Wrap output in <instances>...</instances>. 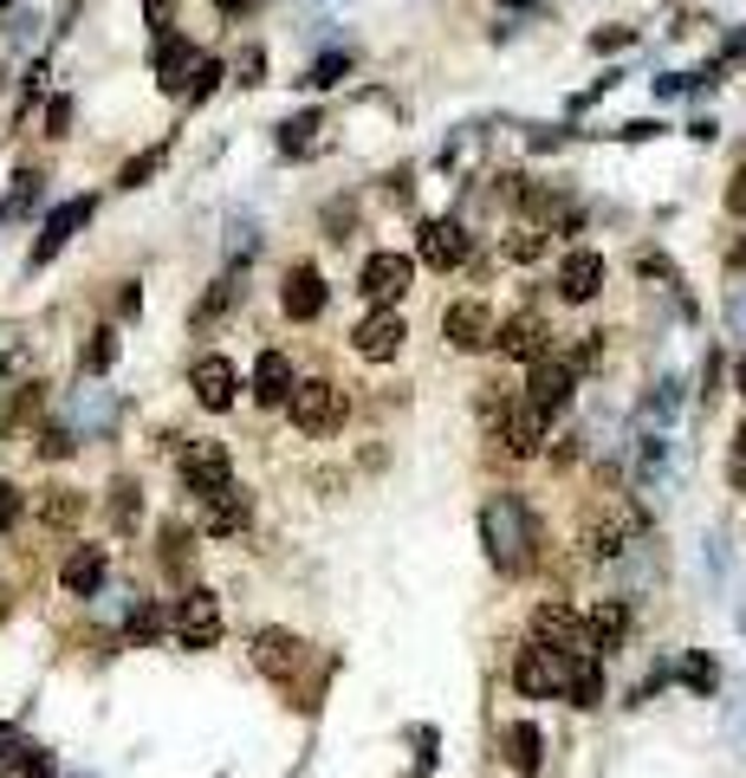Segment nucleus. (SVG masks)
Wrapping results in <instances>:
<instances>
[{
  "label": "nucleus",
  "mask_w": 746,
  "mask_h": 778,
  "mask_svg": "<svg viewBox=\"0 0 746 778\" xmlns=\"http://www.w3.org/2000/svg\"><path fill=\"white\" fill-rule=\"evenodd\" d=\"M117 364V332L105 325V332H91V344H85V371L91 376H105Z\"/></svg>",
  "instance_id": "2f4dec72"
},
{
  "label": "nucleus",
  "mask_w": 746,
  "mask_h": 778,
  "mask_svg": "<svg viewBox=\"0 0 746 778\" xmlns=\"http://www.w3.org/2000/svg\"><path fill=\"white\" fill-rule=\"evenodd\" d=\"M163 163H169V144L144 149V156H130V163H124V176H117V188H144L149 176H156V169H163Z\"/></svg>",
  "instance_id": "bb28decb"
},
{
  "label": "nucleus",
  "mask_w": 746,
  "mask_h": 778,
  "mask_svg": "<svg viewBox=\"0 0 746 778\" xmlns=\"http://www.w3.org/2000/svg\"><path fill=\"white\" fill-rule=\"evenodd\" d=\"M13 752H20V733H0V766H13Z\"/></svg>",
  "instance_id": "3c124183"
},
{
  "label": "nucleus",
  "mask_w": 746,
  "mask_h": 778,
  "mask_svg": "<svg viewBox=\"0 0 746 778\" xmlns=\"http://www.w3.org/2000/svg\"><path fill=\"white\" fill-rule=\"evenodd\" d=\"M656 130H662V124H649V117H642V124H624V137H630V144H649Z\"/></svg>",
  "instance_id": "8fccbe9b"
},
{
  "label": "nucleus",
  "mask_w": 746,
  "mask_h": 778,
  "mask_svg": "<svg viewBox=\"0 0 746 778\" xmlns=\"http://www.w3.org/2000/svg\"><path fill=\"white\" fill-rule=\"evenodd\" d=\"M318 130H325V117H318V111L286 117V124H279V149H286V156H298V149H312V137H318Z\"/></svg>",
  "instance_id": "a878e982"
},
{
  "label": "nucleus",
  "mask_w": 746,
  "mask_h": 778,
  "mask_svg": "<svg viewBox=\"0 0 746 778\" xmlns=\"http://www.w3.org/2000/svg\"><path fill=\"white\" fill-rule=\"evenodd\" d=\"M481 532H487V552H493V564H500V571H520L526 558H532V545H539V532H532V513H526L520 493H500V500H487Z\"/></svg>",
  "instance_id": "f257e3e1"
},
{
  "label": "nucleus",
  "mask_w": 746,
  "mask_h": 778,
  "mask_svg": "<svg viewBox=\"0 0 746 778\" xmlns=\"http://www.w3.org/2000/svg\"><path fill=\"white\" fill-rule=\"evenodd\" d=\"M13 766H20L27 778H52V772H59V766H52V752H46V746H27V740H20V752H13Z\"/></svg>",
  "instance_id": "f704fd0d"
},
{
  "label": "nucleus",
  "mask_w": 746,
  "mask_h": 778,
  "mask_svg": "<svg viewBox=\"0 0 746 778\" xmlns=\"http://www.w3.org/2000/svg\"><path fill=\"white\" fill-rule=\"evenodd\" d=\"M624 630H630V610H624V603H597L591 610V649L597 656H610V649H617V642H624Z\"/></svg>",
  "instance_id": "b1692460"
},
{
  "label": "nucleus",
  "mask_w": 746,
  "mask_h": 778,
  "mask_svg": "<svg viewBox=\"0 0 746 778\" xmlns=\"http://www.w3.org/2000/svg\"><path fill=\"white\" fill-rule=\"evenodd\" d=\"M675 408H681V383H675V376H662V383L642 396V415H649V422H675Z\"/></svg>",
  "instance_id": "cd10ccee"
},
{
  "label": "nucleus",
  "mask_w": 746,
  "mask_h": 778,
  "mask_svg": "<svg viewBox=\"0 0 746 778\" xmlns=\"http://www.w3.org/2000/svg\"><path fill=\"white\" fill-rule=\"evenodd\" d=\"M415 279V259L410 254H371L364 259V273H357V286L371 298H403Z\"/></svg>",
  "instance_id": "f8f14e48"
},
{
  "label": "nucleus",
  "mask_w": 746,
  "mask_h": 778,
  "mask_svg": "<svg viewBox=\"0 0 746 778\" xmlns=\"http://www.w3.org/2000/svg\"><path fill=\"white\" fill-rule=\"evenodd\" d=\"M681 681H688L695 695H714V688H720V668H714L708 656H688V662H681Z\"/></svg>",
  "instance_id": "72a5a7b5"
},
{
  "label": "nucleus",
  "mask_w": 746,
  "mask_h": 778,
  "mask_svg": "<svg viewBox=\"0 0 746 778\" xmlns=\"http://www.w3.org/2000/svg\"><path fill=\"white\" fill-rule=\"evenodd\" d=\"M241 525H247V493L222 486V493L208 500V532H215V539H227V532H241Z\"/></svg>",
  "instance_id": "393cba45"
},
{
  "label": "nucleus",
  "mask_w": 746,
  "mask_h": 778,
  "mask_svg": "<svg viewBox=\"0 0 746 778\" xmlns=\"http://www.w3.org/2000/svg\"><path fill=\"white\" fill-rule=\"evenodd\" d=\"M403 337H410L403 312H396V305H383V312H371V318L357 325V337H351V344H357V357H364V364H390V357L403 351Z\"/></svg>",
  "instance_id": "0eeeda50"
},
{
  "label": "nucleus",
  "mask_w": 746,
  "mask_h": 778,
  "mask_svg": "<svg viewBox=\"0 0 746 778\" xmlns=\"http://www.w3.org/2000/svg\"><path fill=\"white\" fill-rule=\"evenodd\" d=\"M66 429H78V435H111L117 429V396L111 390H78L72 408H66Z\"/></svg>",
  "instance_id": "f3484780"
},
{
  "label": "nucleus",
  "mask_w": 746,
  "mask_h": 778,
  "mask_svg": "<svg viewBox=\"0 0 746 778\" xmlns=\"http://www.w3.org/2000/svg\"><path fill=\"white\" fill-rule=\"evenodd\" d=\"M234 298H241V279H215V293H208L202 305H195V325H215V318H222V312L234 305Z\"/></svg>",
  "instance_id": "7c9ffc66"
},
{
  "label": "nucleus",
  "mask_w": 746,
  "mask_h": 778,
  "mask_svg": "<svg viewBox=\"0 0 746 778\" xmlns=\"http://www.w3.org/2000/svg\"><path fill=\"white\" fill-rule=\"evenodd\" d=\"M78 506H85V500H78V493H52V500H46V506H39V513L52 519V525H72V519H78Z\"/></svg>",
  "instance_id": "4c0bfd02"
},
{
  "label": "nucleus",
  "mask_w": 746,
  "mask_h": 778,
  "mask_svg": "<svg viewBox=\"0 0 746 778\" xmlns=\"http://www.w3.org/2000/svg\"><path fill=\"white\" fill-rule=\"evenodd\" d=\"M72 130V98H52L46 105V137H66Z\"/></svg>",
  "instance_id": "a19ab883"
},
{
  "label": "nucleus",
  "mask_w": 746,
  "mask_h": 778,
  "mask_svg": "<svg viewBox=\"0 0 746 778\" xmlns=\"http://www.w3.org/2000/svg\"><path fill=\"white\" fill-rule=\"evenodd\" d=\"M39 195H46V176H13V195H7V208L0 215H27V208H39Z\"/></svg>",
  "instance_id": "c756f323"
},
{
  "label": "nucleus",
  "mask_w": 746,
  "mask_h": 778,
  "mask_svg": "<svg viewBox=\"0 0 746 778\" xmlns=\"http://www.w3.org/2000/svg\"><path fill=\"white\" fill-rule=\"evenodd\" d=\"M188 383H195V403H202V408H227V403H234V390H241V376H234L227 357H202Z\"/></svg>",
  "instance_id": "412c9836"
},
{
  "label": "nucleus",
  "mask_w": 746,
  "mask_h": 778,
  "mask_svg": "<svg viewBox=\"0 0 746 778\" xmlns=\"http://www.w3.org/2000/svg\"><path fill=\"white\" fill-rule=\"evenodd\" d=\"M500 442L513 447V454H539V442H546V408L539 403H507V415H500Z\"/></svg>",
  "instance_id": "aec40b11"
},
{
  "label": "nucleus",
  "mask_w": 746,
  "mask_h": 778,
  "mask_svg": "<svg viewBox=\"0 0 746 778\" xmlns=\"http://www.w3.org/2000/svg\"><path fill=\"white\" fill-rule=\"evenodd\" d=\"M734 390H740V396H746V357H740V364H734Z\"/></svg>",
  "instance_id": "864d4df0"
},
{
  "label": "nucleus",
  "mask_w": 746,
  "mask_h": 778,
  "mask_svg": "<svg viewBox=\"0 0 746 778\" xmlns=\"http://www.w3.org/2000/svg\"><path fill=\"white\" fill-rule=\"evenodd\" d=\"M337 78H351V52H318V66L305 85H337Z\"/></svg>",
  "instance_id": "c9c22d12"
},
{
  "label": "nucleus",
  "mask_w": 746,
  "mask_h": 778,
  "mask_svg": "<svg viewBox=\"0 0 746 778\" xmlns=\"http://www.w3.org/2000/svg\"><path fill=\"white\" fill-rule=\"evenodd\" d=\"M279 305H286V318L312 325V318L325 312V279H318V266H293V273H286V293H279Z\"/></svg>",
  "instance_id": "2eb2a0df"
},
{
  "label": "nucleus",
  "mask_w": 746,
  "mask_h": 778,
  "mask_svg": "<svg viewBox=\"0 0 746 778\" xmlns=\"http://www.w3.org/2000/svg\"><path fill=\"white\" fill-rule=\"evenodd\" d=\"M422 259L448 273V266H461L468 259V227L461 221H422Z\"/></svg>",
  "instance_id": "6ab92c4d"
},
{
  "label": "nucleus",
  "mask_w": 746,
  "mask_h": 778,
  "mask_svg": "<svg viewBox=\"0 0 746 778\" xmlns=\"http://www.w3.org/2000/svg\"><path fill=\"white\" fill-rule=\"evenodd\" d=\"M727 325H734V337H746V279L727 286Z\"/></svg>",
  "instance_id": "37998d69"
},
{
  "label": "nucleus",
  "mask_w": 746,
  "mask_h": 778,
  "mask_svg": "<svg viewBox=\"0 0 746 778\" xmlns=\"http://www.w3.org/2000/svg\"><path fill=\"white\" fill-rule=\"evenodd\" d=\"M176 642H183V649H215V642H222V603L208 591H188L183 603H176Z\"/></svg>",
  "instance_id": "423d86ee"
},
{
  "label": "nucleus",
  "mask_w": 746,
  "mask_h": 778,
  "mask_svg": "<svg viewBox=\"0 0 746 778\" xmlns=\"http://www.w3.org/2000/svg\"><path fill=\"white\" fill-rule=\"evenodd\" d=\"M105 571H111L105 545H78V552L66 558V571H59V584H66V597H98L105 591Z\"/></svg>",
  "instance_id": "a211bd4d"
},
{
  "label": "nucleus",
  "mask_w": 746,
  "mask_h": 778,
  "mask_svg": "<svg viewBox=\"0 0 746 778\" xmlns=\"http://www.w3.org/2000/svg\"><path fill=\"white\" fill-rule=\"evenodd\" d=\"M222 59H195V78H188L183 91H188V105H202V98H215V85H222Z\"/></svg>",
  "instance_id": "473e14b6"
},
{
  "label": "nucleus",
  "mask_w": 746,
  "mask_h": 778,
  "mask_svg": "<svg viewBox=\"0 0 746 778\" xmlns=\"http://www.w3.org/2000/svg\"><path fill=\"white\" fill-rule=\"evenodd\" d=\"M701 564H708L714 591H727V584H734V558H727V539H720V532H708V545H701Z\"/></svg>",
  "instance_id": "c85d7f7f"
},
{
  "label": "nucleus",
  "mask_w": 746,
  "mask_h": 778,
  "mask_svg": "<svg viewBox=\"0 0 746 778\" xmlns=\"http://www.w3.org/2000/svg\"><path fill=\"white\" fill-rule=\"evenodd\" d=\"M254 662H261V674H273V681H293L298 668H305V642H298L293 630H261L254 636Z\"/></svg>",
  "instance_id": "9b49d317"
},
{
  "label": "nucleus",
  "mask_w": 746,
  "mask_h": 778,
  "mask_svg": "<svg viewBox=\"0 0 746 778\" xmlns=\"http://www.w3.org/2000/svg\"><path fill=\"white\" fill-rule=\"evenodd\" d=\"M636 486H642V500H669L675 493V447H669V435H642L636 442Z\"/></svg>",
  "instance_id": "39448f33"
},
{
  "label": "nucleus",
  "mask_w": 746,
  "mask_h": 778,
  "mask_svg": "<svg viewBox=\"0 0 746 778\" xmlns=\"http://www.w3.org/2000/svg\"><path fill=\"white\" fill-rule=\"evenodd\" d=\"M571 390H578V371H571L565 357H532V376H526V403H539L546 415H552V408L571 403Z\"/></svg>",
  "instance_id": "1a4fd4ad"
},
{
  "label": "nucleus",
  "mask_w": 746,
  "mask_h": 778,
  "mask_svg": "<svg viewBox=\"0 0 746 778\" xmlns=\"http://www.w3.org/2000/svg\"><path fill=\"white\" fill-rule=\"evenodd\" d=\"M149 66H156V85H163V91H183L188 72H195V46H188L183 33H156Z\"/></svg>",
  "instance_id": "dca6fc26"
},
{
  "label": "nucleus",
  "mask_w": 746,
  "mask_h": 778,
  "mask_svg": "<svg viewBox=\"0 0 746 778\" xmlns=\"http://www.w3.org/2000/svg\"><path fill=\"white\" fill-rule=\"evenodd\" d=\"M144 13H149V27H156V33H169V20H176V7H169V0H149Z\"/></svg>",
  "instance_id": "de8ad7c7"
},
{
  "label": "nucleus",
  "mask_w": 746,
  "mask_h": 778,
  "mask_svg": "<svg viewBox=\"0 0 746 778\" xmlns=\"http://www.w3.org/2000/svg\"><path fill=\"white\" fill-rule=\"evenodd\" d=\"M559 293L571 298V305H585V298L603 293V254H591V247H571V254L559 259Z\"/></svg>",
  "instance_id": "ddd939ff"
},
{
  "label": "nucleus",
  "mask_w": 746,
  "mask_h": 778,
  "mask_svg": "<svg viewBox=\"0 0 746 778\" xmlns=\"http://www.w3.org/2000/svg\"><path fill=\"white\" fill-rule=\"evenodd\" d=\"M254 396L266 408H279L293 396V364H286V351H261V364H254Z\"/></svg>",
  "instance_id": "5701e85b"
},
{
  "label": "nucleus",
  "mask_w": 746,
  "mask_h": 778,
  "mask_svg": "<svg viewBox=\"0 0 746 778\" xmlns=\"http://www.w3.org/2000/svg\"><path fill=\"white\" fill-rule=\"evenodd\" d=\"M13 519H20V486L0 481V532H13Z\"/></svg>",
  "instance_id": "a18cd8bd"
},
{
  "label": "nucleus",
  "mask_w": 746,
  "mask_h": 778,
  "mask_svg": "<svg viewBox=\"0 0 746 778\" xmlns=\"http://www.w3.org/2000/svg\"><path fill=\"white\" fill-rule=\"evenodd\" d=\"M513 688L532 695V701H552V695L565 688V649H546V642L520 649V662H513Z\"/></svg>",
  "instance_id": "20e7f679"
},
{
  "label": "nucleus",
  "mask_w": 746,
  "mask_h": 778,
  "mask_svg": "<svg viewBox=\"0 0 746 778\" xmlns=\"http://www.w3.org/2000/svg\"><path fill=\"white\" fill-rule=\"evenodd\" d=\"M617 46H630V27H597L591 33V52H617Z\"/></svg>",
  "instance_id": "c03bdc74"
},
{
  "label": "nucleus",
  "mask_w": 746,
  "mask_h": 778,
  "mask_svg": "<svg viewBox=\"0 0 746 778\" xmlns=\"http://www.w3.org/2000/svg\"><path fill=\"white\" fill-rule=\"evenodd\" d=\"M286 408H293V429H305V435H332L337 422H344V390H337V383H293Z\"/></svg>",
  "instance_id": "f03ea898"
},
{
  "label": "nucleus",
  "mask_w": 746,
  "mask_h": 778,
  "mask_svg": "<svg viewBox=\"0 0 746 778\" xmlns=\"http://www.w3.org/2000/svg\"><path fill=\"white\" fill-rule=\"evenodd\" d=\"M39 454H52V461L72 454V429H46V435H39Z\"/></svg>",
  "instance_id": "49530a36"
},
{
  "label": "nucleus",
  "mask_w": 746,
  "mask_h": 778,
  "mask_svg": "<svg viewBox=\"0 0 746 778\" xmlns=\"http://www.w3.org/2000/svg\"><path fill=\"white\" fill-rule=\"evenodd\" d=\"M493 344H500L507 357H526V364H532V357H546V318H539V312H513V318L493 325Z\"/></svg>",
  "instance_id": "4468645a"
},
{
  "label": "nucleus",
  "mask_w": 746,
  "mask_h": 778,
  "mask_svg": "<svg viewBox=\"0 0 746 778\" xmlns=\"http://www.w3.org/2000/svg\"><path fill=\"white\" fill-rule=\"evenodd\" d=\"M539 254H546V234H532V227H520L507 240V259H539Z\"/></svg>",
  "instance_id": "58836bf2"
},
{
  "label": "nucleus",
  "mask_w": 746,
  "mask_h": 778,
  "mask_svg": "<svg viewBox=\"0 0 746 778\" xmlns=\"http://www.w3.org/2000/svg\"><path fill=\"white\" fill-rule=\"evenodd\" d=\"M215 7H222V13H247V7H254V0H215Z\"/></svg>",
  "instance_id": "603ef678"
},
{
  "label": "nucleus",
  "mask_w": 746,
  "mask_h": 778,
  "mask_svg": "<svg viewBox=\"0 0 746 778\" xmlns=\"http://www.w3.org/2000/svg\"><path fill=\"white\" fill-rule=\"evenodd\" d=\"M234 72H241V85H266V78H261V72H266V52H261V46H247Z\"/></svg>",
  "instance_id": "79ce46f5"
},
{
  "label": "nucleus",
  "mask_w": 746,
  "mask_h": 778,
  "mask_svg": "<svg viewBox=\"0 0 746 778\" xmlns=\"http://www.w3.org/2000/svg\"><path fill=\"white\" fill-rule=\"evenodd\" d=\"M727 208L746 221V176H734V188H727Z\"/></svg>",
  "instance_id": "09e8293b"
},
{
  "label": "nucleus",
  "mask_w": 746,
  "mask_h": 778,
  "mask_svg": "<svg viewBox=\"0 0 746 778\" xmlns=\"http://www.w3.org/2000/svg\"><path fill=\"white\" fill-rule=\"evenodd\" d=\"M500 7H520V13H526V7H539V0H500Z\"/></svg>",
  "instance_id": "6e6d98bb"
},
{
  "label": "nucleus",
  "mask_w": 746,
  "mask_h": 778,
  "mask_svg": "<svg viewBox=\"0 0 746 778\" xmlns=\"http://www.w3.org/2000/svg\"><path fill=\"white\" fill-rule=\"evenodd\" d=\"M91 215H98V201H91V195H72L66 208H52V215H46V227H39V240H33V266L59 259V247H66V240H72Z\"/></svg>",
  "instance_id": "6e6552de"
},
{
  "label": "nucleus",
  "mask_w": 746,
  "mask_h": 778,
  "mask_svg": "<svg viewBox=\"0 0 746 778\" xmlns=\"http://www.w3.org/2000/svg\"><path fill=\"white\" fill-rule=\"evenodd\" d=\"M442 337L454 351H481V344H493V312H487L481 298H461V305L442 312Z\"/></svg>",
  "instance_id": "9d476101"
},
{
  "label": "nucleus",
  "mask_w": 746,
  "mask_h": 778,
  "mask_svg": "<svg viewBox=\"0 0 746 778\" xmlns=\"http://www.w3.org/2000/svg\"><path fill=\"white\" fill-rule=\"evenodd\" d=\"M500 746H507V766H513L520 778H539V766H546V740H539L532 720H513V727L500 733Z\"/></svg>",
  "instance_id": "4be33fe9"
},
{
  "label": "nucleus",
  "mask_w": 746,
  "mask_h": 778,
  "mask_svg": "<svg viewBox=\"0 0 746 778\" xmlns=\"http://www.w3.org/2000/svg\"><path fill=\"white\" fill-rule=\"evenodd\" d=\"M734 266H740V273H746V240H740V247H734Z\"/></svg>",
  "instance_id": "5fc2aeb1"
},
{
  "label": "nucleus",
  "mask_w": 746,
  "mask_h": 778,
  "mask_svg": "<svg viewBox=\"0 0 746 778\" xmlns=\"http://www.w3.org/2000/svg\"><path fill=\"white\" fill-rule=\"evenodd\" d=\"M156 630H163V610H156V603H144V610H130V642H149Z\"/></svg>",
  "instance_id": "ea45409f"
},
{
  "label": "nucleus",
  "mask_w": 746,
  "mask_h": 778,
  "mask_svg": "<svg viewBox=\"0 0 746 778\" xmlns=\"http://www.w3.org/2000/svg\"><path fill=\"white\" fill-rule=\"evenodd\" d=\"M137 513H144L137 486H130V481H124V486H111V519H117V525H137Z\"/></svg>",
  "instance_id": "e433bc0d"
},
{
  "label": "nucleus",
  "mask_w": 746,
  "mask_h": 778,
  "mask_svg": "<svg viewBox=\"0 0 746 778\" xmlns=\"http://www.w3.org/2000/svg\"><path fill=\"white\" fill-rule=\"evenodd\" d=\"M183 486L195 500H215L222 486H234V461L222 442H188L183 447Z\"/></svg>",
  "instance_id": "7ed1b4c3"
}]
</instances>
